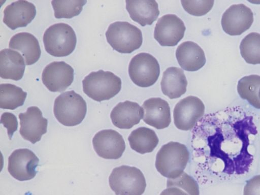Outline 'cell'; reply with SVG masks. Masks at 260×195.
Returning <instances> with one entry per match:
<instances>
[{
	"label": "cell",
	"mask_w": 260,
	"mask_h": 195,
	"mask_svg": "<svg viewBox=\"0 0 260 195\" xmlns=\"http://www.w3.org/2000/svg\"><path fill=\"white\" fill-rule=\"evenodd\" d=\"M240 53L249 64H260V34L253 32L246 35L240 45Z\"/></svg>",
	"instance_id": "cell-27"
},
{
	"label": "cell",
	"mask_w": 260,
	"mask_h": 195,
	"mask_svg": "<svg viewBox=\"0 0 260 195\" xmlns=\"http://www.w3.org/2000/svg\"><path fill=\"white\" fill-rule=\"evenodd\" d=\"M189 157V153L185 145L170 142L164 145L158 151L155 167L162 176L174 179L183 173Z\"/></svg>",
	"instance_id": "cell-2"
},
{
	"label": "cell",
	"mask_w": 260,
	"mask_h": 195,
	"mask_svg": "<svg viewBox=\"0 0 260 195\" xmlns=\"http://www.w3.org/2000/svg\"><path fill=\"white\" fill-rule=\"evenodd\" d=\"M25 64L23 56L18 52L5 48L0 51V76L5 79L20 80Z\"/></svg>",
	"instance_id": "cell-21"
},
{
	"label": "cell",
	"mask_w": 260,
	"mask_h": 195,
	"mask_svg": "<svg viewBox=\"0 0 260 195\" xmlns=\"http://www.w3.org/2000/svg\"><path fill=\"white\" fill-rule=\"evenodd\" d=\"M185 11L190 15L201 16L208 13L212 8L214 1H181Z\"/></svg>",
	"instance_id": "cell-30"
},
{
	"label": "cell",
	"mask_w": 260,
	"mask_h": 195,
	"mask_svg": "<svg viewBox=\"0 0 260 195\" xmlns=\"http://www.w3.org/2000/svg\"><path fill=\"white\" fill-rule=\"evenodd\" d=\"M175 187L186 192L188 195H200L199 187L197 182L185 172L177 178L168 179L167 187Z\"/></svg>",
	"instance_id": "cell-29"
},
{
	"label": "cell",
	"mask_w": 260,
	"mask_h": 195,
	"mask_svg": "<svg viewBox=\"0 0 260 195\" xmlns=\"http://www.w3.org/2000/svg\"><path fill=\"white\" fill-rule=\"evenodd\" d=\"M258 97H259V101H260V89L259 90Z\"/></svg>",
	"instance_id": "cell-34"
},
{
	"label": "cell",
	"mask_w": 260,
	"mask_h": 195,
	"mask_svg": "<svg viewBox=\"0 0 260 195\" xmlns=\"http://www.w3.org/2000/svg\"><path fill=\"white\" fill-rule=\"evenodd\" d=\"M86 3V0H53L51 5L56 18H71L81 12Z\"/></svg>",
	"instance_id": "cell-28"
},
{
	"label": "cell",
	"mask_w": 260,
	"mask_h": 195,
	"mask_svg": "<svg viewBox=\"0 0 260 195\" xmlns=\"http://www.w3.org/2000/svg\"><path fill=\"white\" fill-rule=\"evenodd\" d=\"M125 3L131 18L142 26L151 25L159 14L158 4L155 1H126Z\"/></svg>",
	"instance_id": "cell-20"
},
{
	"label": "cell",
	"mask_w": 260,
	"mask_h": 195,
	"mask_svg": "<svg viewBox=\"0 0 260 195\" xmlns=\"http://www.w3.org/2000/svg\"><path fill=\"white\" fill-rule=\"evenodd\" d=\"M9 46L21 52L27 66L36 63L41 56L39 41L29 32H21L14 35L10 40Z\"/></svg>",
	"instance_id": "cell-22"
},
{
	"label": "cell",
	"mask_w": 260,
	"mask_h": 195,
	"mask_svg": "<svg viewBox=\"0 0 260 195\" xmlns=\"http://www.w3.org/2000/svg\"><path fill=\"white\" fill-rule=\"evenodd\" d=\"M93 148L97 154L105 159H117L122 155L125 144L122 136L113 129H103L92 139Z\"/></svg>",
	"instance_id": "cell-14"
},
{
	"label": "cell",
	"mask_w": 260,
	"mask_h": 195,
	"mask_svg": "<svg viewBox=\"0 0 260 195\" xmlns=\"http://www.w3.org/2000/svg\"><path fill=\"white\" fill-rule=\"evenodd\" d=\"M105 35L110 45L121 53H131L139 49L143 43L141 30L126 21L110 24Z\"/></svg>",
	"instance_id": "cell-5"
},
{
	"label": "cell",
	"mask_w": 260,
	"mask_h": 195,
	"mask_svg": "<svg viewBox=\"0 0 260 195\" xmlns=\"http://www.w3.org/2000/svg\"><path fill=\"white\" fill-rule=\"evenodd\" d=\"M176 56L181 68L187 71H197L206 62L204 51L197 43L186 41L179 45L176 51Z\"/></svg>",
	"instance_id": "cell-19"
},
{
	"label": "cell",
	"mask_w": 260,
	"mask_h": 195,
	"mask_svg": "<svg viewBox=\"0 0 260 195\" xmlns=\"http://www.w3.org/2000/svg\"><path fill=\"white\" fill-rule=\"evenodd\" d=\"M160 85L164 94L170 99H174L186 92L187 81L182 69L171 67L163 73Z\"/></svg>",
	"instance_id": "cell-23"
},
{
	"label": "cell",
	"mask_w": 260,
	"mask_h": 195,
	"mask_svg": "<svg viewBox=\"0 0 260 195\" xmlns=\"http://www.w3.org/2000/svg\"><path fill=\"white\" fill-rule=\"evenodd\" d=\"M160 195H188L182 189L175 187H167L164 189Z\"/></svg>",
	"instance_id": "cell-33"
},
{
	"label": "cell",
	"mask_w": 260,
	"mask_h": 195,
	"mask_svg": "<svg viewBox=\"0 0 260 195\" xmlns=\"http://www.w3.org/2000/svg\"><path fill=\"white\" fill-rule=\"evenodd\" d=\"M144 109L138 103L129 101L120 102L112 109V123L120 129H129L143 118Z\"/></svg>",
	"instance_id": "cell-18"
},
{
	"label": "cell",
	"mask_w": 260,
	"mask_h": 195,
	"mask_svg": "<svg viewBox=\"0 0 260 195\" xmlns=\"http://www.w3.org/2000/svg\"><path fill=\"white\" fill-rule=\"evenodd\" d=\"M1 123L7 128L9 138L10 140H11L14 133L18 128L17 117L13 113L5 112L1 115Z\"/></svg>",
	"instance_id": "cell-31"
},
{
	"label": "cell",
	"mask_w": 260,
	"mask_h": 195,
	"mask_svg": "<svg viewBox=\"0 0 260 195\" xmlns=\"http://www.w3.org/2000/svg\"><path fill=\"white\" fill-rule=\"evenodd\" d=\"M185 30L180 18L175 14H166L158 19L154 38L161 46H175L183 38Z\"/></svg>",
	"instance_id": "cell-11"
},
{
	"label": "cell",
	"mask_w": 260,
	"mask_h": 195,
	"mask_svg": "<svg viewBox=\"0 0 260 195\" xmlns=\"http://www.w3.org/2000/svg\"><path fill=\"white\" fill-rule=\"evenodd\" d=\"M53 112L59 123L67 126L80 124L87 112V105L84 99L74 90L59 94L54 103Z\"/></svg>",
	"instance_id": "cell-4"
},
{
	"label": "cell",
	"mask_w": 260,
	"mask_h": 195,
	"mask_svg": "<svg viewBox=\"0 0 260 195\" xmlns=\"http://www.w3.org/2000/svg\"><path fill=\"white\" fill-rule=\"evenodd\" d=\"M73 68L64 61H53L47 65L42 74L44 85L51 92H61L74 80Z\"/></svg>",
	"instance_id": "cell-13"
},
{
	"label": "cell",
	"mask_w": 260,
	"mask_h": 195,
	"mask_svg": "<svg viewBox=\"0 0 260 195\" xmlns=\"http://www.w3.org/2000/svg\"><path fill=\"white\" fill-rule=\"evenodd\" d=\"M205 112V105L199 98L189 95L181 100L175 106L174 122L182 131L193 128Z\"/></svg>",
	"instance_id": "cell-9"
},
{
	"label": "cell",
	"mask_w": 260,
	"mask_h": 195,
	"mask_svg": "<svg viewBox=\"0 0 260 195\" xmlns=\"http://www.w3.org/2000/svg\"><path fill=\"white\" fill-rule=\"evenodd\" d=\"M109 183L116 195H142L146 187L141 171L125 165L113 169L109 177Z\"/></svg>",
	"instance_id": "cell-6"
},
{
	"label": "cell",
	"mask_w": 260,
	"mask_h": 195,
	"mask_svg": "<svg viewBox=\"0 0 260 195\" xmlns=\"http://www.w3.org/2000/svg\"><path fill=\"white\" fill-rule=\"evenodd\" d=\"M143 121L156 129L169 126L171 121L170 108L168 103L160 98H152L142 105Z\"/></svg>",
	"instance_id": "cell-17"
},
{
	"label": "cell",
	"mask_w": 260,
	"mask_h": 195,
	"mask_svg": "<svg viewBox=\"0 0 260 195\" xmlns=\"http://www.w3.org/2000/svg\"><path fill=\"white\" fill-rule=\"evenodd\" d=\"M26 96V92L14 84H1L0 108L14 110L23 105Z\"/></svg>",
	"instance_id": "cell-26"
},
{
	"label": "cell",
	"mask_w": 260,
	"mask_h": 195,
	"mask_svg": "<svg viewBox=\"0 0 260 195\" xmlns=\"http://www.w3.org/2000/svg\"><path fill=\"white\" fill-rule=\"evenodd\" d=\"M36 15L35 6L27 1H17L7 6L4 11L3 22L10 29L26 26Z\"/></svg>",
	"instance_id": "cell-16"
},
{
	"label": "cell",
	"mask_w": 260,
	"mask_h": 195,
	"mask_svg": "<svg viewBox=\"0 0 260 195\" xmlns=\"http://www.w3.org/2000/svg\"><path fill=\"white\" fill-rule=\"evenodd\" d=\"M128 140L131 148L140 154L152 152L159 141L155 132L146 127H140L134 130L129 135Z\"/></svg>",
	"instance_id": "cell-24"
},
{
	"label": "cell",
	"mask_w": 260,
	"mask_h": 195,
	"mask_svg": "<svg viewBox=\"0 0 260 195\" xmlns=\"http://www.w3.org/2000/svg\"><path fill=\"white\" fill-rule=\"evenodd\" d=\"M253 22L251 10L243 4L231 6L223 14L221 24L230 36H238L248 29Z\"/></svg>",
	"instance_id": "cell-12"
},
{
	"label": "cell",
	"mask_w": 260,
	"mask_h": 195,
	"mask_svg": "<svg viewBox=\"0 0 260 195\" xmlns=\"http://www.w3.org/2000/svg\"><path fill=\"white\" fill-rule=\"evenodd\" d=\"M243 195H260V175L254 176L246 182Z\"/></svg>",
	"instance_id": "cell-32"
},
{
	"label": "cell",
	"mask_w": 260,
	"mask_h": 195,
	"mask_svg": "<svg viewBox=\"0 0 260 195\" xmlns=\"http://www.w3.org/2000/svg\"><path fill=\"white\" fill-rule=\"evenodd\" d=\"M260 89V76L250 75L238 81L237 91L240 96L246 100L253 107L260 109L258 97Z\"/></svg>",
	"instance_id": "cell-25"
},
{
	"label": "cell",
	"mask_w": 260,
	"mask_h": 195,
	"mask_svg": "<svg viewBox=\"0 0 260 195\" xmlns=\"http://www.w3.org/2000/svg\"><path fill=\"white\" fill-rule=\"evenodd\" d=\"M18 116L21 137L32 144L40 141L42 136L47 133L48 125V120L43 117L41 110L36 106H31Z\"/></svg>",
	"instance_id": "cell-15"
},
{
	"label": "cell",
	"mask_w": 260,
	"mask_h": 195,
	"mask_svg": "<svg viewBox=\"0 0 260 195\" xmlns=\"http://www.w3.org/2000/svg\"><path fill=\"white\" fill-rule=\"evenodd\" d=\"M202 126L207 170L221 179L247 174L258 133L252 114L240 106L228 107L206 115Z\"/></svg>",
	"instance_id": "cell-1"
},
{
	"label": "cell",
	"mask_w": 260,
	"mask_h": 195,
	"mask_svg": "<svg viewBox=\"0 0 260 195\" xmlns=\"http://www.w3.org/2000/svg\"><path fill=\"white\" fill-rule=\"evenodd\" d=\"M39 159L27 148L15 150L8 158V170L15 179L20 181L30 180L37 173Z\"/></svg>",
	"instance_id": "cell-10"
},
{
	"label": "cell",
	"mask_w": 260,
	"mask_h": 195,
	"mask_svg": "<svg viewBox=\"0 0 260 195\" xmlns=\"http://www.w3.org/2000/svg\"><path fill=\"white\" fill-rule=\"evenodd\" d=\"M128 71L134 84L139 87H148L154 84L158 80L160 67L157 60L153 55L141 52L131 59Z\"/></svg>",
	"instance_id": "cell-8"
},
{
	"label": "cell",
	"mask_w": 260,
	"mask_h": 195,
	"mask_svg": "<svg viewBox=\"0 0 260 195\" xmlns=\"http://www.w3.org/2000/svg\"><path fill=\"white\" fill-rule=\"evenodd\" d=\"M83 90L91 99L102 102L115 96L121 88V80L110 71L91 72L82 80Z\"/></svg>",
	"instance_id": "cell-3"
},
{
	"label": "cell",
	"mask_w": 260,
	"mask_h": 195,
	"mask_svg": "<svg viewBox=\"0 0 260 195\" xmlns=\"http://www.w3.org/2000/svg\"><path fill=\"white\" fill-rule=\"evenodd\" d=\"M43 41L45 50L55 57L66 56L74 50L77 38L73 28L65 23L50 26L45 31Z\"/></svg>",
	"instance_id": "cell-7"
}]
</instances>
